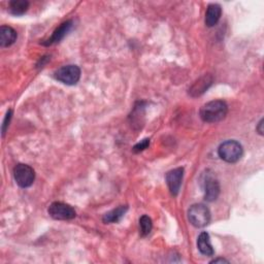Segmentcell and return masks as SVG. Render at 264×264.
<instances>
[{
    "label": "cell",
    "mask_w": 264,
    "mask_h": 264,
    "mask_svg": "<svg viewBox=\"0 0 264 264\" xmlns=\"http://www.w3.org/2000/svg\"><path fill=\"white\" fill-rule=\"evenodd\" d=\"M197 248L199 252L204 256H213L214 249L212 244H210L209 234L207 232H201L197 239Z\"/></svg>",
    "instance_id": "obj_13"
},
{
    "label": "cell",
    "mask_w": 264,
    "mask_h": 264,
    "mask_svg": "<svg viewBox=\"0 0 264 264\" xmlns=\"http://www.w3.org/2000/svg\"><path fill=\"white\" fill-rule=\"evenodd\" d=\"M263 119H261L260 120V122L258 123V126H257V131H258V134L260 135V136H263Z\"/></svg>",
    "instance_id": "obj_19"
},
{
    "label": "cell",
    "mask_w": 264,
    "mask_h": 264,
    "mask_svg": "<svg viewBox=\"0 0 264 264\" xmlns=\"http://www.w3.org/2000/svg\"><path fill=\"white\" fill-rule=\"evenodd\" d=\"M29 9V3L26 0H14L10 3V12L15 16H22Z\"/></svg>",
    "instance_id": "obj_15"
},
{
    "label": "cell",
    "mask_w": 264,
    "mask_h": 264,
    "mask_svg": "<svg viewBox=\"0 0 264 264\" xmlns=\"http://www.w3.org/2000/svg\"><path fill=\"white\" fill-rule=\"evenodd\" d=\"M49 215L55 220H72L75 218L76 213L72 206L69 204H66L64 202H53L48 209Z\"/></svg>",
    "instance_id": "obj_7"
},
{
    "label": "cell",
    "mask_w": 264,
    "mask_h": 264,
    "mask_svg": "<svg viewBox=\"0 0 264 264\" xmlns=\"http://www.w3.org/2000/svg\"><path fill=\"white\" fill-rule=\"evenodd\" d=\"M14 178L21 188H28L35 180V172L31 166L20 163L14 168Z\"/></svg>",
    "instance_id": "obj_6"
},
{
    "label": "cell",
    "mask_w": 264,
    "mask_h": 264,
    "mask_svg": "<svg viewBox=\"0 0 264 264\" xmlns=\"http://www.w3.org/2000/svg\"><path fill=\"white\" fill-rule=\"evenodd\" d=\"M218 154L221 159L224 160L225 162L235 163L242 158L244 154V150L239 142L230 140L220 145L218 149Z\"/></svg>",
    "instance_id": "obj_2"
},
{
    "label": "cell",
    "mask_w": 264,
    "mask_h": 264,
    "mask_svg": "<svg viewBox=\"0 0 264 264\" xmlns=\"http://www.w3.org/2000/svg\"><path fill=\"white\" fill-rule=\"evenodd\" d=\"M12 117H13V111L10 110L8 113H7V116L5 118V121H4V124H3V137H5L6 135V131L10 125V122L12 120Z\"/></svg>",
    "instance_id": "obj_18"
},
{
    "label": "cell",
    "mask_w": 264,
    "mask_h": 264,
    "mask_svg": "<svg viewBox=\"0 0 264 264\" xmlns=\"http://www.w3.org/2000/svg\"><path fill=\"white\" fill-rule=\"evenodd\" d=\"M54 77L62 84L72 86L81 78V69L76 65H65L54 72Z\"/></svg>",
    "instance_id": "obj_4"
},
{
    "label": "cell",
    "mask_w": 264,
    "mask_h": 264,
    "mask_svg": "<svg viewBox=\"0 0 264 264\" xmlns=\"http://www.w3.org/2000/svg\"><path fill=\"white\" fill-rule=\"evenodd\" d=\"M184 178V168L178 167L167 172L166 174V183L168 185V188L170 193L173 196H177L180 192L182 181Z\"/></svg>",
    "instance_id": "obj_8"
},
{
    "label": "cell",
    "mask_w": 264,
    "mask_h": 264,
    "mask_svg": "<svg viewBox=\"0 0 264 264\" xmlns=\"http://www.w3.org/2000/svg\"><path fill=\"white\" fill-rule=\"evenodd\" d=\"M203 190H204V198L207 201H215L220 194V184L214 172L210 170H206L203 174L202 180Z\"/></svg>",
    "instance_id": "obj_5"
},
{
    "label": "cell",
    "mask_w": 264,
    "mask_h": 264,
    "mask_svg": "<svg viewBox=\"0 0 264 264\" xmlns=\"http://www.w3.org/2000/svg\"><path fill=\"white\" fill-rule=\"evenodd\" d=\"M220 262L221 263H228L229 261L224 259V258H217V259H214V260L210 261V263H220Z\"/></svg>",
    "instance_id": "obj_20"
},
{
    "label": "cell",
    "mask_w": 264,
    "mask_h": 264,
    "mask_svg": "<svg viewBox=\"0 0 264 264\" xmlns=\"http://www.w3.org/2000/svg\"><path fill=\"white\" fill-rule=\"evenodd\" d=\"M72 26H73V22L71 20H68V21L62 23L59 26V27L54 31V33L52 34V36L48 40L42 42V45L43 46H52V45L61 41L68 34V32L71 30Z\"/></svg>",
    "instance_id": "obj_10"
},
{
    "label": "cell",
    "mask_w": 264,
    "mask_h": 264,
    "mask_svg": "<svg viewBox=\"0 0 264 264\" xmlns=\"http://www.w3.org/2000/svg\"><path fill=\"white\" fill-rule=\"evenodd\" d=\"M152 228H153V223H152V220L149 216L147 215H144L143 217H141L140 219V232H141V235L143 237L149 235L152 231Z\"/></svg>",
    "instance_id": "obj_16"
},
{
    "label": "cell",
    "mask_w": 264,
    "mask_h": 264,
    "mask_svg": "<svg viewBox=\"0 0 264 264\" xmlns=\"http://www.w3.org/2000/svg\"><path fill=\"white\" fill-rule=\"evenodd\" d=\"M128 210V206L127 205H120L117 208H114L111 212L107 213L103 218L102 221L105 224H110V223H118L126 214V212Z\"/></svg>",
    "instance_id": "obj_14"
},
{
    "label": "cell",
    "mask_w": 264,
    "mask_h": 264,
    "mask_svg": "<svg viewBox=\"0 0 264 264\" xmlns=\"http://www.w3.org/2000/svg\"><path fill=\"white\" fill-rule=\"evenodd\" d=\"M214 82V77L210 74H204L190 87L189 95L192 97H198L202 95Z\"/></svg>",
    "instance_id": "obj_9"
},
{
    "label": "cell",
    "mask_w": 264,
    "mask_h": 264,
    "mask_svg": "<svg viewBox=\"0 0 264 264\" xmlns=\"http://www.w3.org/2000/svg\"><path fill=\"white\" fill-rule=\"evenodd\" d=\"M228 113V105L223 100H213L205 103L200 109L199 115L203 122L217 123L225 119Z\"/></svg>",
    "instance_id": "obj_1"
},
{
    "label": "cell",
    "mask_w": 264,
    "mask_h": 264,
    "mask_svg": "<svg viewBox=\"0 0 264 264\" xmlns=\"http://www.w3.org/2000/svg\"><path fill=\"white\" fill-rule=\"evenodd\" d=\"M222 15V9L219 5L213 4L207 7L205 13V25L207 27H214L219 22Z\"/></svg>",
    "instance_id": "obj_11"
},
{
    "label": "cell",
    "mask_w": 264,
    "mask_h": 264,
    "mask_svg": "<svg viewBox=\"0 0 264 264\" xmlns=\"http://www.w3.org/2000/svg\"><path fill=\"white\" fill-rule=\"evenodd\" d=\"M188 219L194 227L202 228L210 222V212L204 204L196 203L189 208Z\"/></svg>",
    "instance_id": "obj_3"
},
{
    "label": "cell",
    "mask_w": 264,
    "mask_h": 264,
    "mask_svg": "<svg viewBox=\"0 0 264 264\" xmlns=\"http://www.w3.org/2000/svg\"><path fill=\"white\" fill-rule=\"evenodd\" d=\"M17 32L10 26H2L0 28V46L2 48H8L15 43L17 40Z\"/></svg>",
    "instance_id": "obj_12"
},
{
    "label": "cell",
    "mask_w": 264,
    "mask_h": 264,
    "mask_svg": "<svg viewBox=\"0 0 264 264\" xmlns=\"http://www.w3.org/2000/svg\"><path fill=\"white\" fill-rule=\"evenodd\" d=\"M149 146H150V140L149 139H145V140L141 141V143L137 144L134 147V149H132V151H134L135 153H140V152H143L144 150H146Z\"/></svg>",
    "instance_id": "obj_17"
}]
</instances>
